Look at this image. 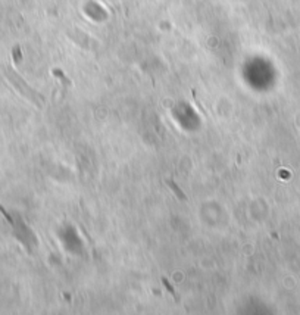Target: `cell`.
<instances>
[{
	"label": "cell",
	"instance_id": "obj_1",
	"mask_svg": "<svg viewBox=\"0 0 300 315\" xmlns=\"http://www.w3.org/2000/svg\"><path fill=\"white\" fill-rule=\"evenodd\" d=\"M167 184H168V186H169V187H171V189L174 190V193H175V195L178 196V199H181V201H187V196L181 193L180 187H178V186H177L175 183H172L171 180H167Z\"/></svg>",
	"mask_w": 300,
	"mask_h": 315
},
{
	"label": "cell",
	"instance_id": "obj_2",
	"mask_svg": "<svg viewBox=\"0 0 300 315\" xmlns=\"http://www.w3.org/2000/svg\"><path fill=\"white\" fill-rule=\"evenodd\" d=\"M162 283L165 284V287H167V289H168V290H169V292H171L172 295H175V290L172 289V286H171V284L168 283V280H167V279H162Z\"/></svg>",
	"mask_w": 300,
	"mask_h": 315
}]
</instances>
